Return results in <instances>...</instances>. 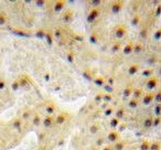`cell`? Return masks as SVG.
<instances>
[{
    "mask_svg": "<svg viewBox=\"0 0 161 150\" xmlns=\"http://www.w3.org/2000/svg\"><path fill=\"white\" fill-rule=\"evenodd\" d=\"M12 88H14V91L18 90V88H19V83H18V82H14V83L12 84Z\"/></svg>",
    "mask_w": 161,
    "mask_h": 150,
    "instance_id": "4",
    "label": "cell"
},
{
    "mask_svg": "<svg viewBox=\"0 0 161 150\" xmlns=\"http://www.w3.org/2000/svg\"><path fill=\"white\" fill-rule=\"evenodd\" d=\"M7 14H5V12H0V25H5L6 23H7Z\"/></svg>",
    "mask_w": 161,
    "mask_h": 150,
    "instance_id": "1",
    "label": "cell"
},
{
    "mask_svg": "<svg viewBox=\"0 0 161 150\" xmlns=\"http://www.w3.org/2000/svg\"><path fill=\"white\" fill-rule=\"evenodd\" d=\"M0 146H1V141H0Z\"/></svg>",
    "mask_w": 161,
    "mask_h": 150,
    "instance_id": "5",
    "label": "cell"
},
{
    "mask_svg": "<svg viewBox=\"0 0 161 150\" xmlns=\"http://www.w3.org/2000/svg\"><path fill=\"white\" fill-rule=\"evenodd\" d=\"M14 127H16V128H19V126H20V119H16V120H14Z\"/></svg>",
    "mask_w": 161,
    "mask_h": 150,
    "instance_id": "3",
    "label": "cell"
},
{
    "mask_svg": "<svg viewBox=\"0 0 161 150\" xmlns=\"http://www.w3.org/2000/svg\"><path fill=\"white\" fill-rule=\"evenodd\" d=\"M5 87H6V80L1 77V79H0V92H1Z\"/></svg>",
    "mask_w": 161,
    "mask_h": 150,
    "instance_id": "2",
    "label": "cell"
}]
</instances>
